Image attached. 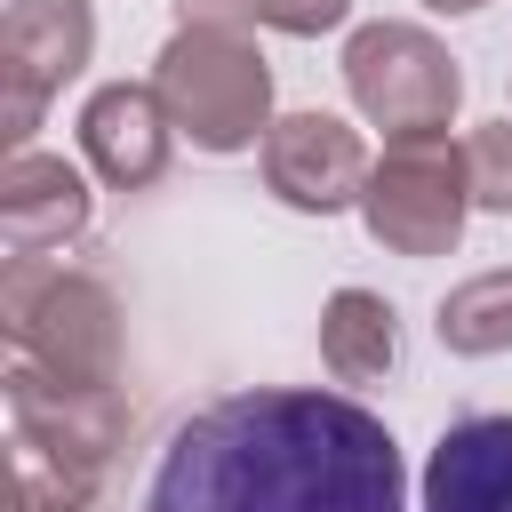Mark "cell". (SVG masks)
<instances>
[{
    "label": "cell",
    "mask_w": 512,
    "mask_h": 512,
    "mask_svg": "<svg viewBox=\"0 0 512 512\" xmlns=\"http://www.w3.org/2000/svg\"><path fill=\"white\" fill-rule=\"evenodd\" d=\"M400 336H392V304L368 296V288H336L328 312H320V360L336 384H376L392 368Z\"/></svg>",
    "instance_id": "12"
},
{
    "label": "cell",
    "mask_w": 512,
    "mask_h": 512,
    "mask_svg": "<svg viewBox=\"0 0 512 512\" xmlns=\"http://www.w3.org/2000/svg\"><path fill=\"white\" fill-rule=\"evenodd\" d=\"M464 208H472V168H464V144H448V128L392 136L360 192L368 232L400 256H448L464 232Z\"/></svg>",
    "instance_id": "5"
},
{
    "label": "cell",
    "mask_w": 512,
    "mask_h": 512,
    "mask_svg": "<svg viewBox=\"0 0 512 512\" xmlns=\"http://www.w3.org/2000/svg\"><path fill=\"white\" fill-rule=\"evenodd\" d=\"M88 48H96L88 0H8V16H0V136H8V152L32 144L48 96L88 64Z\"/></svg>",
    "instance_id": "7"
},
{
    "label": "cell",
    "mask_w": 512,
    "mask_h": 512,
    "mask_svg": "<svg viewBox=\"0 0 512 512\" xmlns=\"http://www.w3.org/2000/svg\"><path fill=\"white\" fill-rule=\"evenodd\" d=\"M144 512H408V472L360 400L256 384L168 432Z\"/></svg>",
    "instance_id": "1"
},
{
    "label": "cell",
    "mask_w": 512,
    "mask_h": 512,
    "mask_svg": "<svg viewBox=\"0 0 512 512\" xmlns=\"http://www.w3.org/2000/svg\"><path fill=\"white\" fill-rule=\"evenodd\" d=\"M432 328H440V344L464 352V360L512 352V272H472L464 288H448Z\"/></svg>",
    "instance_id": "13"
},
{
    "label": "cell",
    "mask_w": 512,
    "mask_h": 512,
    "mask_svg": "<svg viewBox=\"0 0 512 512\" xmlns=\"http://www.w3.org/2000/svg\"><path fill=\"white\" fill-rule=\"evenodd\" d=\"M176 136H192L200 152H248L272 120V72L264 56L240 40V24H184L168 48H160V72H152Z\"/></svg>",
    "instance_id": "4"
},
{
    "label": "cell",
    "mask_w": 512,
    "mask_h": 512,
    "mask_svg": "<svg viewBox=\"0 0 512 512\" xmlns=\"http://www.w3.org/2000/svg\"><path fill=\"white\" fill-rule=\"evenodd\" d=\"M368 144L336 120V112H288L264 128V184L304 208V216H336V208H360L368 192Z\"/></svg>",
    "instance_id": "8"
},
{
    "label": "cell",
    "mask_w": 512,
    "mask_h": 512,
    "mask_svg": "<svg viewBox=\"0 0 512 512\" xmlns=\"http://www.w3.org/2000/svg\"><path fill=\"white\" fill-rule=\"evenodd\" d=\"M424 8H440V16H472V8H488V0H424Z\"/></svg>",
    "instance_id": "16"
},
{
    "label": "cell",
    "mask_w": 512,
    "mask_h": 512,
    "mask_svg": "<svg viewBox=\"0 0 512 512\" xmlns=\"http://www.w3.org/2000/svg\"><path fill=\"white\" fill-rule=\"evenodd\" d=\"M8 416H16V512H96L112 448L128 440V400L112 384H72L8 352Z\"/></svg>",
    "instance_id": "2"
},
{
    "label": "cell",
    "mask_w": 512,
    "mask_h": 512,
    "mask_svg": "<svg viewBox=\"0 0 512 512\" xmlns=\"http://www.w3.org/2000/svg\"><path fill=\"white\" fill-rule=\"evenodd\" d=\"M344 16H352V0H248V24L296 32V40H312V32H336Z\"/></svg>",
    "instance_id": "15"
},
{
    "label": "cell",
    "mask_w": 512,
    "mask_h": 512,
    "mask_svg": "<svg viewBox=\"0 0 512 512\" xmlns=\"http://www.w3.org/2000/svg\"><path fill=\"white\" fill-rule=\"evenodd\" d=\"M72 232H88L80 168L56 160V152H32V144L8 152V168H0V240H8V256H48Z\"/></svg>",
    "instance_id": "10"
},
{
    "label": "cell",
    "mask_w": 512,
    "mask_h": 512,
    "mask_svg": "<svg viewBox=\"0 0 512 512\" xmlns=\"http://www.w3.org/2000/svg\"><path fill=\"white\" fill-rule=\"evenodd\" d=\"M168 136H176V120H168L160 88H136V80L96 88L80 112V152L112 192H144L168 168Z\"/></svg>",
    "instance_id": "9"
},
{
    "label": "cell",
    "mask_w": 512,
    "mask_h": 512,
    "mask_svg": "<svg viewBox=\"0 0 512 512\" xmlns=\"http://www.w3.org/2000/svg\"><path fill=\"white\" fill-rule=\"evenodd\" d=\"M424 512H512V416H456L432 440Z\"/></svg>",
    "instance_id": "11"
},
{
    "label": "cell",
    "mask_w": 512,
    "mask_h": 512,
    "mask_svg": "<svg viewBox=\"0 0 512 512\" xmlns=\"http://www.w3.org/2000/svg\"><path fill=\"white\" fill-rule=\"evenodd\" d=\"M344 88H352V104L384 136H424V128H448V112L464 96V72L448 64V48L432 32H416V24H368L344 48Z\"/></svg>",
    "instance_id": "6"
},
{
    "label": "cell",
    "mask_w": 512,
    "mask_h": 512,
    "mask_svg": "<svg viewBox=\"0 0 512 512\" xmlns=\"http://www.w3.org/2000/svg\"><path fill=\"white\" fill-rule=\"evenodd\" d=\"M0 320H8V352L40 360L72 384H120V304L104 280L64 272L48 256H8Z\"/></svg>",
    "instance_id": "3"
},
{
    "label": "cell",
    "mask_w": 512,
    "mask_h": 512,
    "mask_svg": "<svg viewBox=\"0 0 512 512\" xmlns=\"http://www.w3.org/2000/svg\"><path fill=\"white\" fill-rule=\"evenodd\" d=\"M464 168H472V208L512 216V120H480L464 136Z\"/></svg>",
    "instance_id": "14"
}]
</instances>
